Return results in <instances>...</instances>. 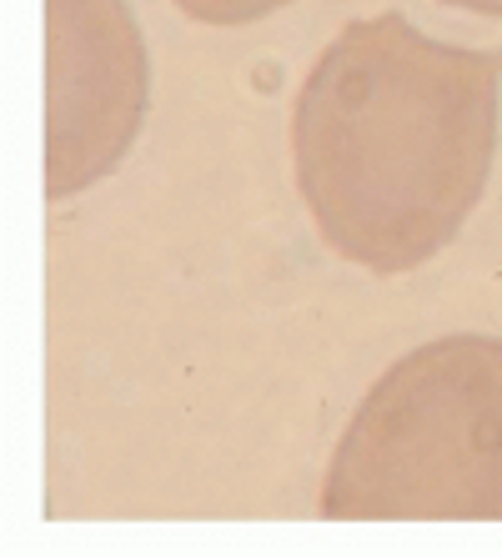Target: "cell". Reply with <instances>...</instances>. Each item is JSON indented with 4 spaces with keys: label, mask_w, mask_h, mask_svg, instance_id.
I'll use <instances>...</instances> for the list:
<instances>
[{
    "label": "cell",
    "mask_w": 502,
    "mask_h": 557,
    "mask_svg": "<svg viewBox=\"0 0 502 557\" xmlns=\"http://www.w3.org/2000/svg\"><path fill=\"white\" fill-rule=\"evenodd\" d=\"M502 46L432 40L397 11L317 55L292 116L296 186L322 242L367 272H413L457 242L498 156Z\"/></svg>",
    "instance_id": "obj_1"
},
{
    "label": "cell",
    "mask_w": 502,
    "mask_h": 557,
    "mask_svg": "<svg viewBox=\"0 0 502 557\" xmlns=\"http://www.w3.org/2000/svg\"><path fill=\"white\" fill-rule=\"evenodd\" d=\"M332 522H502V342L438 337L387 367L322 482Z\"/></svg>",
    "instance_id": "obj_2"
},
{
    "label": "cell",
    "mask_w": 502,
    "mask_h": 557,
    "mask_svg": "<svg viewBox=\"0 0 502 557\" xmlns=\"http://www.w3.org/2000/svg\"><path fill=\"white\" fill-rule=\"evenodd\" d=\"M146 111L142 30L121 0H51V136L46 191L61 196L117 171Z\"/></svg>",
    "instance_id": "obj_3"
},
{
    "label": "cell",
    "mask_w": 502,
    "mask_h": 557,
    "mask_svg": "<svg viewBox=\"0 0 502 557\" xmlns=\"http://www.w3.org/2000/svg\"><path fill=\"white\" fill-rule=\"evenodd\" d=\"M176 5L192 21H207V26H252V21L282 11L292 0H176Z\"/></svg>",
    "instance_id": "obj_4"
},
{
    "label": "cell",
    "mask_w": 502,
    "mask_h": 557,
    "mask_svg": "<svg viewBox=\"0 0 502 557\" xmlns=\"http://www.w3.org/2000/svg\"><path fill=\"white\" fill-rule=\"evenodd\" d=\"M448 5H463V11L477 15H502V0H448Z\"/></svg>",
    "instance_id": "obj_5"
}]
</instances>
